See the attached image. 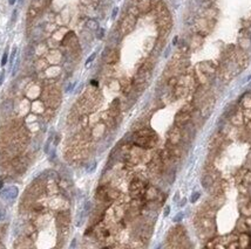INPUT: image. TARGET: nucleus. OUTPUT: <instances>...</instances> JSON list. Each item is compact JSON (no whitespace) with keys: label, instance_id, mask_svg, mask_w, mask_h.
Instances as JSON below:
<instances>
[{"label":"nucleus","instance_id":"1","mask_svg":"<svg viewBox=\"0 0 251 249\" xmlns=\"http://www.w3.org/2000/svg\"><path fill=\"white\" fill-rule=\"evenodd\" d=\"M156 21H157V26H158V32L161 38L167 36V34L169 33L170 27H171V17L169 11L167 10L165 5L163 3H158L156 6Z\"/></svg>","mask_w":251,"mask_h":249},{"label":"nucleus","instance_id":"2","mask_svg":"<svg viewBox=\"0 0 251 249\" xmlns=\"http://www.w3.org/2000/svg\"><path fill=\"white\" fill-rule=\"evenodd\" d=\"M157 135L154 133L151 136H134L133 142L136 146H140L142 149H153L157 144Z\"/></svg>","mask_w":251,"mask_h":249},{"label":"nucleus","instance_id":"3","mask_svg":"<svg viewBox=\"0 0 251 249\" xmlns=\"http://www.w3.org/2000/svg\"><path fill=\"white\" fill-rule=\"evenodd\" d=\"M44 101L46 102L48 107H50V109L57 108L60 103V94H59L58 89L52 88V87L46 89V91L44 92Z\"/></svg>","mask_w":251,"mask_h":249},{"label":"nucleus","instance_id":"4","mask_svg":"<svg viewBox=\"0 0 251 249\" xmlns=\"http://www.w3.org/2000/svg\"><path fill=\"white\" fill-rule=\"evenodd\" d=\"M129 191L133 198H141L146 191V184L141 179L135 178L129 185Z\"/></svg>","mask_w":251,"mask_h":249},{"label":"nucleus","instance_id":"5","mask_svg":"<svg viewBox=\"0 0 251 249\" xmlns=\"http://www.w3.org/2000/svg\"><path fill=\"white\" fill-rule=\"evenodd\" d=\"M69 221H71L69 212L62 210V212L58 213V215H57V222H58V226H59V229H60V234H64V235L68 234Z\"/></svg>","mask_w":251,"mask_h":249},{"label":"nucleus","instance_id":"6","mask_svg":"<svg viewBox=\"0 0 251 249\" xmlns=\"http://www.w3.org/2000/svg\"><path fill=\"white\" fill-rule=\"evenodd\" d=\"M197 228L201 233H203V236L205 237L211 236L214 234V225H212V221L210 220V217L202 216L200 221L197 222Z\"/></svg>","mask_w":251,"mask_h":249},{"label":"nucleus","instance_id":"7","mask_svg":"<svg viewBox=\"0 0 251 249\" xmlns=\"http://www.w3.org/2000/svg\"><path fill=\"white\" fill-rule=\"evenodd\" d=\"M135 23H136V17L129 13V14L122 20V22H121V26H120L121 33H122L123 35L130 33L131 30L134 29V27H135Z\"/></svg>","mask_w":251,"mask_h":249},{"label":"nucleus","instance_id":"8","mask_svg":"<svg viewBox=\"0 0 251 249\" xmlns=\"http://www.w3.org/2000/svg\"><path fill=\"white\" fill-rule=\"evenodd\" d=\"M150 70H151V67L149 66V63L143 65V67L138 70V73L136 74L135 84L136 85H141V84L146 83L149 80V77H150Z\"/></svg>","mask_w":251,"mask_h":249},{"label":"nucleus","instance_id":"9","mask_svg":"<svg viewBox=\"0 0 251 249\" xmlns=\"http://www.w3.org/2000/svg\"><path fill=\"white\" fill-rule=\"evenodd\" d=\"M190 118H191V112H188V111H184V110H180L177 112V115L175 116V125L182 129L183 127H185L187 124L189 123Z\"/></svg>","mask_w":251,"mask_h":249},{"label":"nucleus","instance_id":"10","mask_svg":"<svg viewBox=\"0 0 251 249\" xmlns=\"http://www.w3.org/2000/svg\"><path fill=\"white\" fill-rule=\"evenodd\" d=\"M182 139V131H181V128L178 127H174L170 129L169 133H168V143L169 144H173V145H178V143L181 142Z\"/></svg>","mask_w":251,"mask_h":249},{"label":"nucleus","instance_id":"11","mask_svg":"<svg viewBox=\"0 0 251 249\" xmlns=\"http://www.w3.org/2000/svg\"><path fill=\"white\" fill-rule=\"evenodd\" d=\"M167 152H168V154H169V157H170V160H173V162H175V160H178L180 158H181V155H182V152H181V150H180V147L177 146V145H173V144H169L168 143V145H167Z\"/></svg>","mask_w":251,"mask_h":249},{"label":"nucleus","instance_id":"12","mask_svg":"<svg viewBox=\"0 0 251 249\" xmlns=\"http://www.w3.org/2000/svg\"><path fill=\"white\" fill-rule=\"evenodd\" d=\"M158 197V191L154 187V186H150V187L146 188L145 191V194H143V198L147 200V201H154L156 200V198Z\"/></svg>","mask_w":251,"mask_h":249},{"label":"nucleus","instance_id":"13","mask_svg":"<svg viewBox=\"0 0 251 249\" xmlns=\"http://www.w3.org/2000/svg\"><path fill=\"white\" fill-rule=\"evenodd\" d=\"M0 194H1V197H3L4 199L12 200V199L17 198V195H18V188L15 187V186H11V187L4 190Z\"/></svg>","mask_w":251,"mask_h":249},{"label":"nucleus","instance_id":"14","mask_svg":"<svg viewBox=\"0 0 251 249\" xmlns=\"http://www.w3.org/2000/svg\"><path fill=\"white\" fill-rule=\"evenodd\" d=\"M119 52L116 50V49H113V50H110L109 53H108V55H107V57H106V62L108 65H113V63H116V62L119 61Z\"/></svg>","mask_w":251,"mask_h":249},{"label":"nucleus","instance_id":"15","mask_svg":"<svg viewBox=\"0 0 251 249\" xmlns=\"http://www.w3.org/2000/svg\"><path fill=\"white\" fill-rule=\"evenodd\" d=\"M119 113H120V101L119 100H114L113 103H111V105H110V109H109V115L114 118Z\"/></svg>","mask_w":251,"mask_h":249},{"label":"nucleus","instance_id":"16","mask_svg":"<svg viewBox=\"0 0 251 249\" xmlns=\"http://www.w3.org/2000/svg\"><path fill=\"white\" fill-rule=\"evenodd\" d=\"M212 184H214V178H212L211 174L207 173V174H204V175L202 177V186H203L205 190H208Z\"/></svg>","mask_w":251,"mask_h":249},{"label":"nucleus","instance_id":"17","mask_svg":"<svg viewBox=\"0 0 251 249\" xmlns=\"http://www.w3.org/2000/svg\"><path fill=\"white\" fill-rule=\"evenodd\" d=\"M239 247H249L250 246V236L246 234V233H241V236H239Z\"/></svg>","mask_w":251,"mask_h":249},{"label":"nucleus","instance_id":"18","mask_svg":"<svg viewBox=\"0 0 251 249\" xmlns=\"http://www.w3.org/2000/svg\"><path fill=\"white\" fill-rule=\"evenodd\" d=\"M241 177V181L244 185H251V172L250 171H243L242 173H239Z\"/></svg>","mask_w":251,"mask_h":249},{"label":"nucleus","instance_id":"19","mask_svg":"<svg viewBox=\"0 0 251 249\" xmlns=\"http://www.w3.org/2000/svg\"><path fill=\"white\" fill-rule=\"evenodd\" d=\"M237 229H238V232H241V233H246L250 228H249L246 221L241 220V221H238V224H237Z\"/></svg>","mask_w":251,"mask_h":249},{"label":"nucleus","instance_id":"20","mask_svg":"<svg viewBox=\"0 0 251 249\" xmlns=\"http://www.w3.org/2000/svg\"><path fill=\"white\" fill-rule=\"evenodd\" d=\"M149 6H150V1H149V0H140V4H138L137 8L140 10V11H142V12H146L149 8Z\"/></svg>","mask_w":251,"mask_h":249},{"label":"nucleus","instance_id":"21","mask_svg":"<svg viewBox=\"0 0 251 249\" xmlns=\"http://www.w3.org/2000/svg\"><path fill=\"white\" fill-rule=\"evenodd\" d=\"M243 215H246V216H251V201H249L248 204H245L244 206H242L241 208Z\"/></svg>","mask_w":251,"mask_h":249},{"label":"nucleus","instance_id":"22","mask_svg":"<svg viewBox=\"0 0 251 249\" xmlns=\"http://www.w3.org/2000/svg\"><path fill=\"white\" fill-rule=\"evenodd\" d=\"M31 194H34V195H39L40 193H42V186L40 184H35L33 185V187L31 188Z\"/></svg>","mask_w":251,"mask_h":249},{"label":"nucleus","instance_id":"23","mask_svg":"<svg viewBox=\"0 0 251 249\" xmlns=\"http://www.w3.org/2000/svg\"><path fill=\"white\" fill-rule=\"evenodd\" d=\"M46 191L49 193V194H55L58 192V186L57 184H48L47 187H46Z\"/></svg>","mask_w":251,"mask_h":249},{"label":"nucleus","instance_id":"24","mask_svg":"<svg viewBox=\"0 0 251 249\" xmlns=\"http://www.w3.org/2000/svg\"><path fill=\"white\" fill-rule=\"evenodd\" d=\"M27 15H28V18H30V19H34V18L38 15V10H37L34 6H32V7L30 8L28 13H27Z\"/></svg>","mask_w":251,"mask_h":249},{"label":"nucleus","instance_id":"25","mask_svg":"<svg viewBox=\"0 0 251 249\" xmlns=\"http://www.w3.org/2000/svg\"><path fill=\"white\" fill-rule=\"evenodd\" d=\"M241 117H242L241 112H237V113H236V115H235L232 118H241ZM231 120H232V123H234V124H236V125H239V124H242V119H239L238 122H236V119H231Z\"/></svg>","mask_w":251,"mask_h":249},{"label":"nucleus","instance_id":"26","mask_svg":"<svg viewBox=\"0 0 251 249\" xmlns=\"http://www.w3.org/2000/svg\"><path fill=\"white\" fill-rule=\"evenodd\" d=\"M198 198H200V193H198V192H196V193H194V194L191 195V198H190V201H191V202H196V201L198 200Z\"/></svg>","mask_w":251,"mask_h":249},{"label":"nucleus","instance_id":"27","mask_svg":"<svg viewBox=\"0 0 251 249\" xmlns=\"http://www.w3.org/2000/svg\"><path fill=\"white\" fill-rule=\"evenodd\" d=\"M87 26H88L89 28H92V29H96V28H97V23H96V21H93V20L88 21Z\"/></svg>","mask_w":251,"mask_h":249},{"label":"nucleus","instance_id":"28","mask_svg":"<svg viewBox=\"0 0 251 249\" xmlns=\"http://www.w3.org/2000/svg\"><path fill=\"white\" fill-rule=\"evenodd\" d=\"M7 57H8V55H7V53H5L4 56H3V58H1V66H3V67L7 63Z\"/></svg>","mask_w":251,"mask_h":249},{"label":"nucleus","instance_id":"29","mask_svg":"<svg viewBox=\"0 0 251 249\" xmlns=\"http://www.w3.org/2000/svg\"><path fill=\"white\" fill-rule=\"evenodd\" d=\"M95 56H96V53H93V54H92V55H91V56L87 58V61H86V65H89L91 62H92V61L95 58Z\"/></svg>","mask_w":251,"mask_h":249},{"label":"nucleus","instance_id":"30","mask_svg":"<svg viewBox=\"0 0 251 249\" xmlns=\"http://www.w3.org/2000/svg\"><path fill=\"white\" fill-rule=\"evenodd\" d=\"M182 217H183V213H178L175 217H174V221H176V222H178V221H181L182 220Z\"/></svg>","mask_w":251,"mask_h":249},{"label":"nucleus","instance_id":"31","mask_svg":"<svg viewBox=\"0 0 251 249\" xmlns=\"http://www.w3.org/2000/svg\"><path fill=\"white\" fill-rule=\"evenodd\" d=\"M15 54H17V47H14L13 50H12V55H11V63H13L14 57H15Z\"/></svg>","mask_w":251,"mask_h":249},{"label":"nucleus","instance_id":"32","mask_svg":"<svg viewBox=\"0 0 251 249\" xmlns=\"http://www.w3.org/2000/svg\"><path fill=\"white\" fill-rule=\"evenodd\" d=\"M245 117L249 118V119H251V108L245 109Z\"/></svg>","mask_w":251,"mask_h":249},{"label":"nucleus","instance_id":"33","mask_svg":"<svg viewBox=\"0 0 251 249\" xmlns=\"http://www.w3.org/2000/svg\"><path fill=\"white\" fill-rule=\"evenodd\" d=\"M103 34H104V29L100 28V29H99V32H97V38H99V39H102Z\"/></svg>","mask_w":251,"mask_h":249},{"label":"nucleus","instance_id":"34","mask_svg":"<svg viewBox=\"0 0 251 249\" xmlns=\"http://www.w3.org/2000/svg\"><path fill=\"white\" fill-rule=\"evenodd\" d=\"M118 12H119V8H118V7H114V10H113V13H111V18H115V17H116V14H118Z\"/></svg>","mask_w":251,"mask_h":249},{"label":"nucleus","instance_id":"35","mask_svg":"<svg viewBox=\"0 0 251 249\" xmlns=\"http://www.w3.org/2000/svg\"><path fill=\"white\" fill-rule=\"evenodd\" d=\"M169 210H170V207H169V206H167L165 209H164V216H167V215L169 214Z\"/></svg>","mask_w":251,"mask_h":249},{"label":"nucleus","instance_id":"36","mask_svg":"<svg viewBox=\"0 0 251 249\" xmlns=\"http://www.w3.org/2000/svg\"><path fill=\"white\" fill-rule=\"evenodd\" d=\"M4 77H5V72H1V75H0V84L3 83V81H4Z\"/></svg>","mask_w":251,"mask_h":249},{"label":"nucleus","instance_id":"37","mask_svg":"<svg viewBox=\"0 0 251 249\" xmlns=\"http://www.w3.org/2000/svg\"><path fill=\"white\" fill-rule=\"evenodd\" d=\"M246 224H248V226H249V228L251 229V216H249V219L246 220Z\"/></svg>","mask_w":251,"mask_h":249},{"label":"nucleus","instance_id":"38","mask_svg":"<svg viewBox=\"0 0 251 249\" xmlns=\"http://www.w3.org/2000/svg\"><path fill=\"white\" fill-rule=\"evenodd\" d=\"M185 202H187V200H185V199H183V200L181 201V204H180V206H183V205H185Z\"/></svg>","mask_w":251,"mask_h":249},{"label":"nucleus","instance_id":"39","mask_svg":"<svg viewBox=\"0 0 251 249\" xmlns=\"http://www.w3.org/2000/svg\"><path fill=\"white\" fill-rule=\"evenodd\" d=\"M8 3H10V5H14L15 4V0H8Z\"/></svg>","mask_w":251,"mask_h":249},{"label":"nucleus","instance_id":"40","mask_svg":"<svg viewBox=\"0 0 251 249\" xmlns=\"http://www.w3.org/2000/svg\"><path fill=\"white\" fill-rule=\"evenodd\" d=\"M3 186H4V184H3V180H1V179H0V190H1V188H3Z\"/></svg>","mask_w":251,"mask_h":249},{"label":"nucleus","instance_id":"41","mask_svg":"<svg viewBox=\"0 0 251 249\" xmlns=\"http://www.w3.org/2000/svg\"><path fill=\"white\" fill-rule=\"evenodd\" d=\"M15 15H17V11H14V12H13V21L15 20Z\"/></svg>","mask_w":251,"mask_h":249},{"label":"nucleus","instance_id":"42","mask_svg":"<svg viewBox=\"0 0 251 249\" xmlns=\"http://www.w3.org/2000/svg\"><path fill=\"white\" fill-rule=\"evenodd\" d=\"M176 42H177V36H176V38H175V39H174V40H173V43H174V45H175V43H176Z\"/></svg>","mask_w":251,"mask_h":249},{"label":"nucleus","instance_id":"43","mask_svg":"<svg viewBox=\"0 0 251 249\" xmlns=\"http://www.w3.org/2000/svg\"><path fill=\"white\" fill-rule=\"evenodd\" d=\"M250 120H251V119H250ZM250 123H251V122H250Z\"/></svg>","mask_w":251,"mask_h":249}]
</instances>
